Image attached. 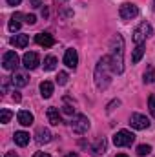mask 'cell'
I'll use <instances>...</instances> for the list:
<instances>
[{
    "label": "cell",
    "instance_id": "cell-1",
    "mask_svg": "<svg viewBox=\"0 0 155 157\" xmlns=\"http://www.w3.org/2000/svg\"><path fill=\"white\" fill-rule=\"evenodd\" d=\"M112 60H110V55L108 57H102L97 66H95V84L99 90H106L110 86V80H112Z\"/></svg>",
    "mask_w": 155,
    "mask_h": 157
},
{
    "label": "cell",
    "instance_id": "cell-2",
    "mask_svg": "<svg viewBox=\"0 0 155 157\" xmlns=\"http://www.w3.org/2000/svg\"><path fill=\"white\" fill-rule=\"evenodd\" d=\"M112 70L113 73H122L124 71V39L120 35H115L112 40Z\"/></svg>",
    "mask_w": 155,
    "mask_h": 157
},
{
    "label": "cell",
    "instance_id": "cell-3",
    "mask_svg": "<svg viewBox=\"0 0 155 157\" xmlns=\"http://www.w3.org/2000/svg\"><path fill=\"white\" fill-rule=\"evenodd\" d=\"M152 35H153V28L148 22H141L135 28V31H133V42L137 46H141V44H144V40L148 39V37H152Z\"/></svg>",
    "mask_w": 155,
    "mask_h": 157
},
{
    "label": "cell",
    "instance_id": "cell-4",
    "mask_svg": "<svg viewBox=\"0 0 155 157\" xmlns=\"http://www.w3.org/2000/svg\"><path fill=\"white\" fill-rule=\"evenodd\" d=\"M71 130L77 133V135H82V133H86L88 130H89V119L86 117V115H73L71 119Z\"/></svg>",
    "mask_w": 155,
    "mask_h": 157
},
{
    "label": "cell",
    "instance_id": "cell-5",
    "mask_svg": "<svg viewBox=\"0 0 155 157\" xmlns=\"http://www.w3.org/2000/svg\"><path fill=\"white\" fill-rule=\"evenodd\" d=\"M18 64H20V59H18V55H17L15 51H6V53H4V57H2V66H4V70L15 71V70L18 68Z\"/></svg>",
    "mask_w": 155,
    "mask_h": 157
},
{
    "label": "cell",
    "instance_id": "cell-6",
    "mask_svg": "<svg viewBox=\"0 0 155 157\" xmlns=\"http://www.w3.org/2000/svg\"><path fill=\"white\" fill-rule=\"evenodd\" d=\"M133 141H135V135L128 130H120L113 135V144L115 146H130Z\"/></svg>",
    "mask_w": 155,
    "mask_h": 157
},
{
    "label": "cell",
    "instance_id": "cell-7",
    "mask_svg": "<svg viewBox=\"0 0 155 157\" xmlns=\"http://www.w3.org/2000/svg\"><path fill=\"white\" fill-rule=\"evenodd\" d=\"M119 15H120L122 20H131V18H135V17L139 15V7H137L135 4L126 2V4H122V6L119 7Z\"/></svg>",
    "mask_w": 155,
    "mask_h": 157
},
{
    "label": "cell",
    "instance_id": "cell-8",
    "mask_svg": "<svg viewBox=\"0 0 155 157\" xmlns=\"http://www.w3.org/2000/svg\"><path fill=\"white\" fill-rule=\"evenodd\" d=\"M130 124H131V128H135V130H146V128L150 126V119L146 117V115H142V113H131Z\"/></svg>",
    "mask_w": 155,
    "mask_h": 157
},
{
    "label": "cell",
    "instance_id": "cell-9",
    "mask_svg": "<svg viewBox=\"0 0 155 157\" xmlns=\"http://www.w3.org/2000/svg\"><path fill=\"white\" fill-rule=\"evenodd\" d=\"M22 64H24L28 70H35V68L40 64L39 55H37L35 51H28V53H24V57H22Z\"/></svg>",
    "mask_w": 155,
    "mask_h": 157
},
{
    "label": "cell",
    "instance_id": "cell-10",
    "mask_svg": "<svg viewBox=\"0 0 155 157\" xmlns=\"http://www.w3.org/2000/svg\"><path fill=\"white\" fill-rule=\"evenodd\" d=\"M64 64L68 66V68H77L78 64V55L77 51L73 49V48H70V49H66V53H64Z\"/></svg>",
    "mask_w": 155,
    "mask_h": 157
},
{
    "label": "cell",
    "instance_id": "cell-11",
    "mask_svg": "<svg viewBox=\"0 0 155 157\" xmlns=\"http://www.w3.org/2000/svg\"><path fill=\"white\" fill-rule=\"evenodd\" d=\"M35 42L42 46V48H51L53 44H55V39H53V35H49V33H39L37 37H35Z\"/></svg>",
    "mask_w": 155,
    "mask_h": 157
},
{
    "label": "cell",
    "instance_id": "cell-12",
    "mask_svg": "<svg viewBox=\"0 0 155 157\" xmlns=\"http://www.w3.org/2000/svg\"><path fill=\"white\" fill-rule=\"evenodd\" d=\"M17 119H18V122L22 124V126H31L33 124V113L31 112H28V110H20L18 112V115H17Z\"/></svg>",
    "mask_w": 155,
    "mask_h": 157
},
{
    "label": "cell",
    "instance_id": "cell-13",
    "mask_svg": "<svg viewBox=\"0 0 155 157\" xmlns=\"http://www.w3.org/2000/svg\"><path fill=\"white\" fill-rule=\"evenodd\" d=\"M47 119H49V122H51L53 126H59V124L62 122V117H60V113H59V108H55V106L47 108Z\"/></svg>",
    "mask_w": 155,
    "mask_h": 157
},
{
    "label": "cell",
    "instance_id": "cell-14",
    "mask_svg": "<svg viewBox=\"0 0 155 157\" xmlns=\"http://www.w3.org/2000/svg\"><path fill=\"white\" fill-rule=\"evenodd\" d=\"M35 137H37V143L44 144V143H49L53 135H51V132H49L47 128H44V126H42V128H39V130H37V135H35Z\"/></svg>",
    "mask_w": 155,
    "mask_h": 157
},
{
    "label": "cell",
    "instance_id": "cell-15",
    "mask_svg": "<svg viewBox=\"0 0 155 157\" xmlns=\"http://www.w3.org/2000/svg\"><path fill=\"white\" fill-rule=\"evenodd\" d=\"M28 42H29V37H28V35H24V33H20V35H15V37H11V44H13L15 48H18V49L26 48V46H28Z\"/></svg>",
    "mask_w": 155,
    "mask_h": 157
},
{
    "label": "cell",
    "instance_id": "cell-16",
    "mask_svg": "<svg viewBox=\"0 0 155 157\" xmlns=\"http://www.w3.org/2000/svg\"><path fill=\"white\" fill-rule=\"evenodd\" d=\"M20 18H26V15H22V13H15L13 17H11V20H9V31H18L20 29V26H22V22H20Z\"/></svg>",
    "mask_w": 155,
    "mask_h": 157
},
{
    "label": "cell",
    "instance_id": "cell-17",
    "mask_svg": "<svg viewBox=\"0 0 155 157\" xmlns=\"http://www.w3.org/2000/svg\"><path fill=\"white\" fill-rule=\"evenodd\" d=\"M40 95H42L44 99H49V97L53 95V82H49V80L40 82Z\"/></svg>",
    "mask_w": 155,
    "mask_h": 157
},
{
    "label": "cell",
    "instance_id": "cell-18",
    "mask_svg": "<svg viewBox=\"0 0 155 157\" xmlns=\"http://www.w3.org/2000/svg\"><path fill=\"white\" fill-rule=\"evenodd\" d=\"M15 143L18 146H28L29 144V133L28 132H15Z\"/></svg>",
    "mask_w": 155,
    "mask_h": 157
},
{
    "label": "cell",
    "instance_id": "cell-19",
    "mask_svg": "<svg viewBox=\"0 0 155 157\" xmlns=\"http://www.w3.org/2000/svg\"><path fill=\"white\" fill-rule=\"evenodd\" d=\"M11 84L17 86V88H22V86L28 84V77H26L24 73H15V75L11 77Z\"/></svg>",
    "mask_w": 155,
    "mask_h": 157
},
{
    "label": "cell",
    "instance_id": "cell-20",
    "mask_svg": "<svg viewBox=\"0 0 155 157\" xmlns=\"http://www.w3.org/2000/svg\"><path fill=\"white\" fill-rule=\"evenodd\" d=\"M142 55H144V44H141V46H137V48L133 49V55H131V62H133V64H139V60L142 59Z\"/></svg>",
    "mask_w": 155,
    "mask_h": 157
},
{
    "label": "cell",
    "instance_id": "cell-21",
    "mask_svg": "<svg viewBox=\"0 0 155 157\" xmlns=\"http://www.w3.org/2000/svg\"><path fill=\"white\" fill-rule=\"evenodd\" d=\"M55 68H57V59H55L53 55L46 57V59H44V70H46V71H53Z\"/></svg>",
    "mask_w": 155,
    "mask_h": 157
},
{
    "label": "cell",
    "instance_id": "cell-22",
    "mask_svg": "<svg viewBox=\"0 0 155 157\" xmlns=\"http://www.w3.org/2000/svg\"><path fill=\"white\" fill-rule=\"evenodd\" d=\"M153 80H155V70L152 68V66H148L146 71H144V82L150 84V82H153Z\"/></svg>",
    "mask_w": 155,
    "mask_h": 157
},
{
    "label": "cell",
    "instance_id": "cell-23",
    "mask_svg": "<svg viewBox=\"0 0 155 157\" xmlns=\"http://www.w3.org/2000/svg\"><path fill=\"white\" fill-rule=\"evenodd\" d=\"M11 117H13V113H11L9 110H6V108H4V110L0 112V122H2V124H7V122L11 121Z\"/></svg>",
    "mask_w": 155,
    "mask_h": 157
},
{
    "label": "cell",
    "instance_id": "cell-24",
    "mask_svg": "<svg viewBox=\"0 0 155 157\" xmlns=\"http://www.w3.org/2000/svg\"><path fill=\"white\" fill-rule=\"evenodd\" d=\"M150 152H152V146H150V144H139V146H137V154L141 157L148 155Z\"/></svg>",
    "mask_w": 155,
    "mask_h": 157
},
{
    "label": "cell",
    "instance_id": "cell-25",
    "mask_svg": "<svg viewBox=\"0 0 155 157\" xmlns=\"http://www.w3.org/2000/svg\"><path fill=\"white\" fill-rule=\"evenodd\" d=\"M148 106H150V113H152V117L155 119V95H150V99H148Z\"/></svg>",
    "mask_w": 155,
    "mask_h": 157
},
{
    "label": "cell",
    "instance_id": "cell-26",
    "mask_svg": "<svg viewBox=\"0 0 155 157\" xmlns=\"http://www.w3.org/2000/svg\"><path fill=\"white\" fill-rule=\"evenodd\" d=\"M57 82H59L60 86H62V84H66V82H68V73H66V71H60V73H59V77H57Z\"/></svg>",
    "mask_w": 155,
    "mask_h": 157
},
{
    "label": "cell",
    "instance_id": "cell-27",
    "mask_svg": "<svg viewBox=\"0 0 155 157\" xmlns=\"http://www.w3.org/2000/svg\"><path fill=\"white\" fill-rule=\"evenodd\" d=\"M26 22H28L29 26H33V24L37 22V17H35V15H26Z\"/></svg>",
    "mask_w": 155,
    "mask_h": 157
},
{
    "label": "cell",
    "instance_id": "cell-28",
    "mask_svg": "<svg viewBox=\"0 0 155 157\" xmlns=\"http://www.w3.org/2000/svg\"><path fill=\"white\" fill-rule=\"evenodd\" d=\"M29 6L31 7H40L42 6V0H29Z\"/></svg>",
    "mask_w": 155,
    "mask_h": 157
},
{
    "label": "cell",
    "instance_id": "cell-29",
    "mask_svg": "<svg viewBox=\"0 0 155 157\" xmlns=\"http://www.w3.org/2000/svg\"><path fill=\"white\" fill-rule=\"evenodd\" d=\"M20 99H22V97H20V93H18V91H15V93H13V101H15V102H20Z\"/></svg>",
    "mask_w": 155,
    "mask_h": 157
},
{
    "label": "cell",
    "instance_id": "cell-30",
    "mask_svg": "<svg viewBox=\"0 0 155 157\" xmlns=\"http://www.w3.org/2000/svg\"><path fill=\"white\" fill-rule=\"evenodd\" d=\"M6 2H7L9 6H18V4L22 2V0H6Z\"/></svg>",
    "mask_w": 155,
    "mask_h": 157
},
{
    "label": "cell",
    "instance_id": "cell-31",
    "mask_svg": "<svg viewBox=\"0 0 155 157\" xmlns=\"http://www.w3.org/2000/svg\"><path fill=\"white\" fill-rule=\"evenodd\" d=\"M35 157H51L49 154H44V152H39V154H35Z\"/></svg>",
    "mask_w": 155,
    "mask_h": 157
},
{
    "label": "cell",
    "instance_id": "cell-32",
    "mask_svg": "<svg viewBox=\"0 0 155 157\" xmlns=\"http://www.w3.org/2000/svg\"><path fill=\"white\" fill-rule=\"evenodd\" d=\"M64 113H73V110H71V106H64Z\"/></svg>",
    "mask_w": 155,
    "mask_h": 157
},
{
    "label": "cell",
    "instance_id": "cell-33",
    "mask_svg": "<svg viewBox=\"0 0 155 157\" xmlns=\"http://www.w3.org/2000/svg\"><path fill=\"white\" fill-rule=\"evenodd\" d=\"M64 157H78V155H77V154H75V152H70V154H66V155H64Z\"/></svg>",
    "mask_w": 155,
    "mask_h": 157
},
{
    "label": "cell",
    "instance_id": "cell-34",
    "mask_svg": "<svg viewBox=\"0 0 155 157\" xmlns=\"http://www.w3.org/2000/svg\"><path fill=\"white\" fill-rule=\"evenodd\" d=\"M6 157H18V155H17V154H13V152H7V154H6Z\"/></svg>",
    "mask_w": 155,
    "mask_h": 157
},
{
    "label": "cell",
    "instance_id": "cell-35",
    "mask_svg": "<svg viewBox=\"0 0 155 157\" xmlns=\"http://www.w3.org/2000/svg\"><path fill=\"white\" fill-rule=\"evenodd\" d=\"M115 157H128V155H126V154H117Z\"/></svg>",
    "mask_w": 155,
    "mask_h": 157
},
{
    "label": "cell",
    "instance_id": "cell-36",
    "mask_svg": "<svg viewBox=\"0 0 155 157\" xmlns=\"http://www.w3.org/2000/svg\"><path fill=\"white\" fill-rule=\"evenodd\" d=\"M153 4H155V0H153ZM153 7H155V6H153Z\"/></svg>",
    "mask_w": 155,
    "mask_h": 157
}]
</instances>
